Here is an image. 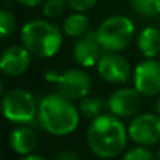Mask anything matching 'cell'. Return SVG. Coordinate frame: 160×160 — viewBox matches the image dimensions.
<instances>
[{
    "label": "cell",
    "mask_w": 160,
    "mask_h": 160,
    "mask_svg": "<svg viewBox=\"0 0 160 160\" xmlns=\"http://www.w3.org/2000/svg\"><path fill=\"white\" fill-rule=\"evenodd\" d=\"M128 138V129L118 117L102 114L91 121L86 142L88 149L96 156L101 159H112L122 153Z\"/></svg>",
    "instance_id": "obj_1"
},
{
    "label": "cell",
    "mask_w": 160,
    "mask_h": 160,
    "mask_svg": "<svg viewBox=\"0 0 160 160\" xmlns=\"http://www.w3.org/2000/svg\"><path fill=\"white\" fill-rule=\"evenodd\" d=\"M38 121L47 132L55 136L69 135L80 121L79 108L73 101L55 93L48 94L39 101Z\"/></svg>",
    "instance_id": "obj_2"
},
{
    "label": "cell",
    "mask_w": 160,
    "mask_h": 160,
    "mask_svg": "<svg viewBox=\"0 0 160 160\" xmlns=\"http://www.w3.org/2000/svg\"><path fill=\"white\" fill-rule=\"evenodd\" d=\"M63 34L47 20H31L21 28V44L32 56L49 59L59 52Z\"/></svg>",
    "instance_id": "obj_3"
},
{
    "label": "cell",
    "mask_w": 160,
    "mask_h": 160,
    "mask_svg": "<svg viewBox=\"0 0 160 160\" xmlns=\"http://www.w3.org/2000/svg\"><path fill=\"white\" fill-rule=\"evenodd\" d=\"M96 37L105 53H119L132 42L135 25L125 16H111L98 25Z\"/></svg>",
    "instance_id": "obj_4"
},
{
    "label": "cell",
    "mask_w": 160,
    "mask_h": 160,
    "mask_svg": "<svg viewBox=\"0 0 160 160\" xmlns=\"http://www.w3.org/2000/svg\"><path fill=\"white\" fill-rule=\"evenodd\" d=\"M38 105L35 97L24 88L6 91L0 102L4 118L18 125H27L38 118Z\"/></svg>",
    "instance_id": "obj_5"
},
{
    "label": "cell",
    "mask_w": 160,
    "mask_h": 160,
    "mask_svg": "<svg viewBox=\"0 0 160 160\" xmlns=\"http://www.w3.org/2000/svg\"><path fill=\"white\" fill-rule=\"evenodd\" d=\"M128 136L139 146H152L160 141V117L158 114H139L128 127Z\"/></svg>",
    "instance_id": "obj_6"
},
{
    "label": "cell",
    "mask_w": 160,
    "mask_h": 160,
    "mask_svg": "<svg viewBox=\"0 0 160 160\" xmlns=\"http://www.w3.org/2000/svg\"><path fill=\"white\" fill-rule=\"evenodd\" d=\"M55 84L58 94L70 101H80L90 93L91 78L87 72L82 69H70L65 73H61Z\"/></svg>",
    "instance_id": "obj_7"
},
{
    "label": "cell",
    "mask_w": 160,
    "mask_h": 160,
    "mask_svg": "<svg viewBox=\"0 0 160 160\" xmlns=\"http://www.w3.org/2000/svg\"><path fill=\"white\" fill-rule=\"evenodd\" d=\"M133 88L145 97L160 94V61L145 59L136 65L133 70Z\"/></svg>",
    "instance_id": "obj_8"
},
{
    "label": "cell",
    "mask_w": 160,
    "mask_h": 160,
    "mask_svg": "<svg viewBox=\"0 0 160 160\" xmlns=\"http://www.w3.org/2000/svg\"><path fill=\"white\" fill-rule=\"evenodd\" d=\"M97 72L104 82L124 84L132 75V68L125 56L119 53H104L97 63Z\"/></svg>",
    "instance_id": "obj_9"
},
{
    "label": "cell",
    "mask_w": 160,
    "mask_h": 160,
    "mask_svg": "<svg viewBox=\"0 0 160 160\" xmlns=\"http://www.w3.org/2000/svg\"><path fill=\"white\" fill-rule=\"evenodd\" d=\"M107 107L110 112L119 119L136 117L142 107V96L132 87L118 88L110 96Z\"/></svg>",
    "instance_id": "obj_10"
},
{
    "label": "cell",
    "mask_w": 160,
    "mask_h": 160,
    "mask_svg": "<svg viewBox=\"0 0 160 160\" xmlns=\"http://www.w3.org/2000/svg\"><path fill=\"white\" fill-rule=\"evenodd\" d=\"M31 65V53L22 45H10L0 53V70L10 78L24 75Z\"/></svg>",
    "instance_id": "obj_11"
},
{
    "label": "cell",
    "mask_w": 160,
    "mask_h": 160,
    "mask_svg": "<svg viewBox=\"0 0 160 160\" xmlns=\"http://www.w3.org/2000/svg\"><path fill=\"white\" fill-rule=\"evenodd\" d=\"M101 47L97 41L96 32H88L84 37L78 39L73 47V58L80 66L91 68L97 66L98 61L101 59Z\"/></svg>",
    "instance_id": "obj_12"
},
{
    "label": "cell",
    "mask_w": 160,
    "mask_h": 160,
    "mask_svg": "<svg viewBox=\"0 0 160 160\" xmlns=\"http://www.w3.org/2000/svg\"><path fill=\"white\" fill-rule=\"evenodd\" d=\"M37 143H38V138H37L35 131L27 125H20L10 133V146L18 155H32Z\"/></svg>",
    "instance_id": "obj_13"
},
{
    "label": "cell",
    "mask_w": 160,
    "mask_h": 160,
    "mask_svg": "<svg viewBox=\"0 0 160 160\" xmlns=\"http://www.w3.org/2000/svg\"><path fill=\"white\" fill-rule=\"evenodd\" d=\"M138 49L146 59H155L160 55V28L146 27L139 32L136 39Z\"/></svg>",
    "instance_id": "obj_14"
},
{
    "label": "cell",
    "mask_w": 160,
    "mask_h": 160,
    "mask_svg": "<svg viewBox=\"0 0 160 160\" xmlns=\"http://www.w3.org/2000/svg\"><path fill=\"white\" fill-rule=\"evenodd\" d=\"M90 30V20L84 13H73L66 17L63 22V32L68 37L82 38Z\"/></svg>",
    "instance_id": "obj_15"
},
{
    "label": "cell",
    "mask_w": 160,
    "mask_h": 160,
    "mask_svg": "<svg viewBox=\"0 0 160 160\" xmlns=\"http://www.w3.org/2000/svg\"><path fill=\"white\" fill-rule=\"evenodd\" d=\"M105 102L101 98H96V97H84L83 100L79 101V112L82 117L87 119H96L100 115H102V111L105 108Z\"/></svg>",
    "instance_id": "obj_16"
},
{
    "label": "cell",
    "mask_w": 160,
    "mask_h": 160,
    "mask_svg": "<svg viewBox=\"0 0 160 160\" xmlns=\"http://www.w3.org/2000/svg\"><path fill=\"white\" fill-rule=\"evenodd\" d=\"M133 10L142 17L155 18L160 16V0H129Z\"/></svg>",
    "instance_id": "obj_17"
},
{
    "label": "cell",
    "mask_w": 160,
    "mask_h": 160,
    "mask_svg": "<svg viewBox=\"0 0 160 160\" xmlns=\"http://www.w3.org/2000/svg\"><path fill=\"white\" fill-rule=\"evenodd\" d=\"M17 28V20L16 16L10 10L0 8V41L7 39L14 34Z\"/></svg>",
    "instance_id": "obj_18"
},
{
    "label": "cell",
    "mask_w": 160,
    "mask_h": 160,
    "mask_svg": "<svg viewBox=\"0 0 160 160\" xmlns=\"http://www.w3.org/2000/svg\"><path fill=\"white\" fill-rule=\"evenodd\" d=\"M68 3L65 0H45L42 4V13L47 18L56 20L65 13Z\"/></svg>",
    "instance_id": "obj_19"
},
{
    "label": "cell",
    "mask_w": 160,
    "mask_h": 160,
    "mask_svg": "<svg viewBox=\"0 0 160 160\" xmlns=\"http://www.w3.org/2000/svg\"><path fill=\"white\" fill-rule=\"evenodd\" d=\"M122 160H156V158L145 146H136L128 150L124 155Z\"/></svg>",
    "instance_id": "obj_20"
},
{
    "label": "cell",
    "mask_w": 160,
    "mask_h": 160,
    "mask_svg": "<svg viewBox=\"0 0 160 160\" xmlns=\"http://www.w3.org/2000/svg\"><path fill=\"white\" fill-rule=\"evenodd\" d=\"M98 0H66L68 6L75 13H86L97 4Z\"/></svg>",
    "instance_id": "obj_21"
},
{
    "label": "cell",
    "mask_w": 160,
    "mask_h": 160,
    "mask_svg": "<svg viewBox=\"0 0 160 160\" xmlns=\"http://www.w3.org/2000/svg\"><path fill=\"white\" fill-rule=\"evenodd\" d=\"M55 160H80L79 159V155L73 150H62L56 155Z\"/></svg>",
    "instance_id": "obj_22"
},
{
    "label": "cell",
    "mask_w": 160,
    "mask_h": 160,
    "mask_svg": "<svg viewBox=\"0 0 160 160\" xmlns=\"http://www.w3.org/2000/svg\"><path fill=\"white\" fill-rule=\"evenodd\" d=\"M16 2L24 7H37L39 4H44L45 0H16Z\"/></svg>",
    "instance_id": "obj_23"
},
{
    "label": "cell",
    "mask_w": 160,
    "mask_h": 160,
    "mask_svg": "<svg viewBox=\"0 0 160 160\" xmlns=\"http://www.w3.org/2000/svg\"><path fill=\"white\" fill-rule=\"evenodd\" d=\"M59 75H61V73H58L56 70H48V72L45 73V79H47L48 82H51V83H56Z\"/></svg>",
    "instance_id": "obj_24"
},
{
    "label": "cell",
    "mask_w": 160,
    "mask_h": 160,
    "mask_svg": "<svg viewBox=\"0 0 160 160\" xmlns=\"http://www.w3.org/2000/svg\"><path fill=\"white\" fill-rule=\"evenodd\" d=\"M22 160H47V159L42 158V156H38V155H28V156H25Z\"/></svg>",
    "instance_id": "obj_25"
},
{
    "label": "cell",
    "mask_w": 160,
    "mask_h": 160,
    "mask_svg": "<svg viewBox=\"0 0 160 160\" xmlns=\"http://www.w3.org/2000/svg\"><path fill=\"white\" fill-rule=\"evenodd\" d=\"M155 111H156L155 114H158V115L160 117V97L158 98V101H156V104H155Z\"/></svg>",
    "instance_id": "obj_26"
},
{
    "label": "cell",
    "mask_w": 160,
    "mask_h": 160,
    "mask_svg": "<svg viewBox=\"0 0 160 160\" xmlns=\"http://www.w3.org/2000/svg\"><path fill=\"white\" fill-rule=\"evenodd\" d=\"M4 96V88H3V82L0 80V97Z\"/></svg>",
    "instance_id": "obj_27"
},
{
    "label": "cell",
    "mask_w": 160,
    "mask_h": 160,
    "mask_svg": "<svg viewBox=\"0 0 160 160\" xmlns=\"http://www.w3.org/2000/svg\"><path fill=\"white\" fill-rule=\"evenodd\" d=\"M156 160H160V150L158 152V155H156Z\"/></svg>",
    "instance_id": "obj_28"
},
{
    "label": "cell",
    "mask_w": 160,
    "mask_h": 160,
    "mask_svg": "<svg viewBox=\"0 0 160 160\" xmlns=\"http://www.w3.org/2000/svg\"><path fill=\"white\" fill-rule=\"evenodd\" d=\"M159 27H160V16H159Z\"/></svg>",
    "instance_id": "obj_29"
}]
</instances>
